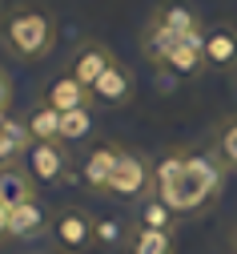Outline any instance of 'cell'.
Returning <instances> with one entry per match:
<instances>
[{
	"instance_id": "obj_1",
	"label": "cell",
	"mask_w": 237,
	"mask_h": 254,
	"mask_svg": "<svg viewBox=\"0 0 237 254\" xmlns=\"http://www.w3.org/2000/svg\"><path fill=\"white\" fill-rule=\"evenodd\" d=\"M225 166L213 157V149H169L153 162V194H161L173 206L177 218L205 214L217 206Z\"/></svg>"
},
{
	"instance_id": "obj_2",
	"label": "cell",
	"mask_w": 237,
	"mask_h": 254,
	"mask_svg": "<svg viewBox=\"0 0 237 254\" xmlns=\"http://www.w3.org/2000/svg\"><path fill=\"white\" fill-rule=\"evenodd\" d=\"M0 49L12 61H45L56 49V20L32 4H16L0 20Z\"/></svg>"
},
{
	"instance_id": "obj_3",
	"label": "cell",
	"mask_w": 237,
	"mask_h": 254,
	"mask_svg": "<svg viewBox=\"0 0 237 254\" xmlns=\"http://www.w3.org/2000/svg\"><path fill=\"white\" fill-rule=\"evenodd\" d=\"M141 53L169 77V81H193L205 73V53L201 41H169V37H149L141 33Z\"/></svg>"
},
{
	"instance_id": "obj_4",
	"label": "cell",
	"mask_w": 237,
	"mask_h": 254,
	"mask_svg": "<svg viewBox=\"0 0 237 254\" xmlns=\"http://www.w3.org/2000/svg\"><path fill=\"white\" fill-rule=\"evenodd\" d=\"M48 238L60 254H85L96 246V214H89L85 206H56L52 210V226Z\"/></svg>"
},
{
	"instance_id": "obj_5",
	"label": "cell",
	"mask_w": 237,
	"mask_h": 254,
	"mask_svg": "<svg viewBox=\"0 0 237 254\" xmlns=\"http://www.w3.org/2000/svg\"><path fill=\"white\" fill-rule=\"evenodd\" d=\"M145 194H153V162H149L145 153H137V149H121L105 198H113V202H133V206H137Z\"/></svg>"
},
{
	"instance_id": "obj_6",
	"label": "cell",
	"mask_w": 237,
	"mask_h": 254,
	"mask_svg": "<svg viewBox=\"0 0 237 254\" xmlns=\"http://www.w3.org/2000/svg\"><path fill=\"white\" fill-rule=\"evenodd\" d=\"M145 33L149 37H169V41H201L205 37V20H201V12L189 0H165V4L153 8Z\"/></svg>"
},
{
	"instance_id": "obj_7",
	"label": "cell",
	"mask_w": 237,
	"mask_h": 254,
	"mask_svg": "<svg viewBox=\"0 0 237 254\" xmlns=\"http://www.w3.org/2000/svg\"><path fill=\"white\" fill-rule=\"evenodd\" d=\"M117 157H121V145H117V141H93V145L77 157V170H73L77 186L89 190V194H96V198H105Z\"/></svg>"
},
{
	"instance_id": "obj_8",
	"label": "cell",
	"mask_w": 237,
	"mask_h": 254,
	"mask_svg": "<svg viewBox=\"0 0 237 254\" xmlns=\"http://www.w3.org/2000/svg\"><path fill=\"white\" fill-rule=\"evenodd\" d=\"M24 166H28L32 178H37V186H60L77 170V157H73V149L64 141H52V145H32L28 157H24Z\"/></svg>"
},
{
	"instance_id": "obj_9",
	"label": "cell",
	"mask_w": 237,
	"mask_h": 254,
	"mask_svg": "<svg viewBox=\"0 0 237 254\" xmlns=\"http://www.w3.org/2000/svg\"><path fill=\"white\" fill-rule=\"evenodd\" d=\"M113 61H117V53H113L109 45H100V41H81L77 53H73V61H69V77L81 81V85L93 93V85L113 69Z\"/></svg>"
},
{
	"instance_id": "obj_10",
	"label": "cell",
	"mask_w": 237,
	"mask_h": 254,
	"mask_svg": "<svg viewBox=\"0 0 237 254\" xmlns=\"http://www.w3.org/2000/svg\"><path fill=\"white\" fill-rule=\"evenodd\" d=\"M201 53H205V69L237 73V28L233 24H205Z\"/></svg>"
},
{
	"instance_id": "obj_11",
	"label": "cell",
	"mask_w": 237,
	"mask_h": 254,
	"mask_svg": "<svg viewBox=\"0 0 237 254\" xmlns=\"http://www.w3.org/2000/svg\"><path fill=\"white\" fill-rule=\"evenodd\" d=\"M48 226H52V214L37 198L8 210V238L12 242H24V246L28 242H41V238H48Z\"/></svg>"
},
{
	"instance_id": "obj_12",
	"label": "cell",
	"mask_w": 237,
	"mask_h": 254,
	"mask_svg": "<svg viewBox=\"0 0 237 254\" xmlns=\"http://www.w3.org/2000/svg\"><path fill=\"white\" fill-rule=\"evenodd\" d=\"M133 73H129V65L117 57L113 61V69L100 77L96 85H93V105H105V109H121V105H129L133 101Z\"/></svg>"
},
{
	"instance_id": "obj_13",
	"label": "cell",
	"mask_w": 237,
	"mask_h": 254,
	"mask_svg": "<svg viewBox=\"0 0 237 254\" xmlns=\"http://www.w3.org/2000/svg\"><path fill=\"white\" fill-rule=\"evenodd\" d=\"M177 214L173 206H169L161 194H145L137 206H133V218H129V226L133 230H161V234H177Z\"/></svg>"
},
{
	"instance_id": "obj_14",
	"label": "cell",
	"mask_w": 237,
	"mask_h": 254,
	"mask_svg": "<svg viewBox=\"0 0 237 254\" xmlns=\"http://www.w3.org/2000/svg\"><path fill=\"white\" fill-rule=\"evenodd\" d=\"M41 101H45L48 109H56V113H73V109H85V105H93V93H89L81 81H73L69 73H60V77H52V81L45 85Z\"/></svg>"
},
{
	"instance_id": "obj_15",
	"label": "cell",
	"mask_w": 237,
	"mask_h": 254,
	"mask_svg": "<svg viewBox=\"0 0 237 254\" xmlns=\"http://www.w3.org/2000/svg\"><path fill=\"white\" fill-rule=\"evenodd\" d=\"M32 198H37V178L28 174L24 162H12V166L0 170V206L4 210L20 206V202H32Z\"/></svg>"
},
{
	"instance_id": "obj_16",
	"label": "cell",
	"mask_w": 237,
	"mask_h": 254,
	"mask_svg": "<svg viewBox=\"0 0 237 254\" xmlns=\"http://www.w3.org/2000/svg\"><path fill=\"white\" fill-rule=\"evenodd\" d=\"M209 149H213V157H217L229 174H237V113H229V117H221V121L213 125Z\"/></svg>"
},
{
	"instance_id": "obj_17",
	"label": "cell",
	"mask_w": 237,
	"mask_h": 254,
	"mask_svg": "<svg viewBox=\"0 0 237 254\" xmlns=\"http://www.w3.org/2000/svg\"><path fill=\"white\" fill-rule=\"evenodd\" d=\"M24 125H28L32 145H52V141H60V113H56V109H48L45 101L32 105V113L24 117Z\"/></svg>"
},
{
	"instance_id": "obj_18",
	"label": "cell",
	"mask_w": 237,
	"mask_h": 254,
	"mask_svg": "<svg viewBox=\"0 0 237 254\" xmlns=\"http://www.w3.org/2000/svg\"><path fill=\"white\" fill-rule=\"evenodd\" d=\"M125 254H177V234L161 230H129Z\"/></svg>"
},
{
	"instance_id": "obj_19",
	"label": "cell",
	"mask_w": 237,
	"mask_h": 254,
	"mask_svg": "<svg viewBox=\"0 0 237 254\" xmlns=\"http://www.w3.org/2000/svg\"><path fill=\"white\" fill-rule=\"evenodd\" d=\"M93 137V105L73 109V113H60V141L64 145H77Z\"/></svg>"
},
{
	"instance_id": "obj_20",
	"label": "cell",
	"mask_w": 237,
	"mask_h": 254,
	"mask_svg": "<svg viewBox=\"0 0 237 254\" xmlns=\"http://www.w3.org/2000/svg\"><path fill=\"white\" fill-rule=\"evenodd\" d=\"M0 145L8 149V157H12V162H24V157H28V149H32L28 125H24V121H16V117H8V121H4V129H0Z\"/></svg>"
},
{
	"instance_id": "obj_21",
	"label": "cell",
	"mask_w": 237,
	"mask_h": 254,
	"mask_svg": "<svg viewBox=\"0 0 237 254\" xmlns=\"http://www.w3.org/2000/svg\"><path fill=\"white\" fill-rule=\"evenodd\" d=\"M129 222L125 218H96V246L100 250H125L129 246Z\"/></svg>"
},
{
	"instance_id": "obj_22",
	"label": "cell",
	"mask_w": 237,
	"mask_h": 254,
	"mask_svg": "<svg viewBox=\"0 0 237 254\" xmlns=\"http://www.w3.org/2000/svg\"><path fill=\"white\" fill-rule=\"evenodd\" d=\"M8 105H12V81H8L4 69H0V113H8Z\"/></svg>"
},
{
	"instance_id": "obj_23",
	"label": "cell",
	"mask_w": 237,
	"mask_h": 254,
	"mask_svg": "<svg viewBox=\"0 0 237 254\" xmlns=\"http://www.w3.org/2000/svg\"><path fill=\"white\" fill-rule=\"evenodd\" d=\"M4 242H12V238H8V210L0 206V246H4Z\"/></svg>"
},
{
	"instance_id": "obj_24",
	"label": "cell",
	"mask_w": 237,
	"mask_h": 254,
	"mask_svg": "<svg viewBox=\"0 0 237 254\" xmlns=\"http://www.w3.org/2000/svg\"><path fill=\"white\" fill-rule=\"evenodd\" d=\"M4 166H12V157H8V149H4V145H0V170H4Z\"/></svg>"
},
{
	"instance_id": "obj_25",
	"label": "cell",
	"mask_w": 237,
	"mask_h": 254,
	"mask_svg": "<svg viewBox=\"0 0 237 254\" xmlns=\"http://www.w3.org/2000/svg\"><path fill=\"white\" fill-rule=\"evenodd\" d=\"M229 250H233V254H237V226H233V230H229Z\"/></svg>"
},
{
	"instance_id": "obj_26",
	"label": "cell",
	"mask_w": 237,
	"mask_h": 254,
	"mask_svg": "<svg viewBox=\"0 0 237 254\" xmlns=\"http://www.w3.org/2000/svg\"><path fill=\"white\" fill-rule=\"evenodd\" d=\"M4 121H8V113H0V129H4Z\"/></svg>"
},
{
	"instance_id": "obj_27",
	"label": "cell",
	"mask_w": 237,
	"mask_h": 254,
	"mask_svg": "<svg viewBox=\"0 0 237 254\" xmlns=\"http://www.w3.org/2000/svg\"><path fill=\"white\" fill-rule=\"evenodd\" d=\"M41 254H60V250H41Z\"/></svg>"
},
{
	"instance_id": "obj_28",
	"label": "cell",
	"mask_w": 237,
	"mask_h": 254,
	"mask_svg": "<svg viewBox=\"0 0 237 254\" xmlns=\"http://www.w3.org/2000/svg\"><path fill=\"white\" fill-rule=\"evenodd\" d=\"M37 254H41V250H37Z\"/></svg>"
}]
</instances>
